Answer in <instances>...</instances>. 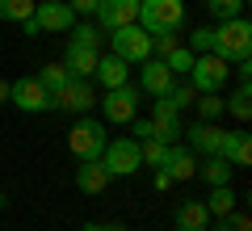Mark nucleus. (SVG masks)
<instances>
[{
    "label": "nucleus",
    "instance_id": "obj_26",
    "mask_svg": "<svg viewBox=\"0 0 252 231\" xmlns=\"http://www.w3.org/2000/svg\"><path fill=\"white\" fill-rule=\"evenodd\" d=\"M193 105H198V118H202V122H219V118L227 114L219 93H198V97H193Z\"/></svg>",
    "mask_w": 252,
    "mask_h": 231
},
{
    "label": "nucleus",
    "instance_id": "obj_33",
    "mask_svg": "<svg viewBox=\"0 0 252 231\" xmlns=\"http://www.w3.org/2000/svg\"><path fill=\"white\" fill-rule=\"evenodd\" d=\"M215 223V231H252V219L244 210H231V214H219V219H210Z\"/></svg>",
    "mask_w": 252,
    "mask_h": 231
},
{
    "label": "nucleus",
    "instance_id": "obj_19",
    "mask_svg": "<svg viewBox=\"0 0 252 231\" xmlns=\"http://www.w3.org/2000/svg\"><path fill=\"white\" fill-rule=\"evenodd\" d=\"M126 71H130V63H126V59H118V55H101L93 80H97L101 89H118V84H126Z\"/></svg>",
    "mask_w": 252,
    "mask_h": 231
},
{
    "label": "nucleus",
    "instance_id": "obj_6",
    "mask_svg": "<svg viewBox=\"0 0 252 231\" xmlns=\"http://www.w3.org/2000/svg\"><path fill=\"white\" fill-rule=\"evenodd\" d=\"M135 21L147 34H156V30H181V21H185V0H139V17Z\"/></svg>",
    "mask_w": 252,
    "mask_h": 231
},
{
    "label": "nucleus",
    "instance_id": "obj_12",
    "mask_svg": "<svg viewBox=\"0 0 252 231\" xmlns=\"http://www.w3.org/2000/svg\"><path fill=\"white\" fill-rule=\"evenodd\" d=\"M181 139H189V151H202V156H219L223 151V139H227V131L219 122H193L189 131H181Z\"/></svg>",
    "mask_w": 252,
    "mask_h": 231
},
{
    "label": "nucleus",
    "instance_id": "obj_37",
    "mask_svg": "<svg viewBox=\"0 0 252 231\" xmlns=\"http://www.w3.org/2000/svg\"><path fill=\"white\" fill-rule=\"evenodd\" d=\"M80 231H126V223H84Z\"/></svg>",
    "mask_w": 252,
    "mask_h": 231
},
{
    "label": "nucleus",
    "instance_id": "obj_38",
    "mask_svg": "<svg viewBox=\"0 0 252 231\" xmlns=\"http://www.w3.org/2000/svg\"><path fill=\"white\" fill-rule=\"evenodd\" d=\"M9 84H13V80H0V105L9 101Z\"/></svg>",
    "mask_w": 252,
    "mask_h": 231
},
{
    "label": "nucleus",
    "instance_id": "obj_7",
    "mask_svg": "<svg viewBox=\"0 0 252 231\" xmlns=\"http://www.w3.org/2000/svg\"><path fill=\"white\" fill-rule=\"evenodd\" d=\"M139 84H118V89H105V97L97 101L101 105V114H105V122H118V126H126L130 118H139Z\"/></svg>",
    "mask_w": 252,
    "mask_h": 231
},
{
    "label": "nucleus",
    "instance_id": "obj_17",
    "mask_svg": "<svg viewBox=\"0 0 252 231\" xmlns=\"http://www.w3.org/2000/svg\"><path fill=\"white\" fill-rule=\"evenodd\" d=\"M231 168H248L252 164V134L248 131H227V139H223V151H219Z\"/></svg>",
    "mask_w": 252,
    "mask_h": 231
},
{
    "label": "nucleus",
    "instance_id": "obj_4",
    "mask_svg": "<svg viewBox=\"0 0 252 231\" xmlns=\"http://www.w3.org/2000/svg\"><path fill=\"white\" fill-rule=\"evenodd\" d=\"M109 55H118V59H126L135 67V63L152 59V34H147L139 21H130V26H122V30H109Z\"/></svg>",
    "mask_w": 252,
    "mask_h": 231
},
{
    "label": "nucleus",
    "instance_id": "obj_32",
    "mask_svg": "<svg viewBox=\"0 0 252 231\" xmlns=\"http://www.w3.org/2000/svg\"><path fill=\"white\" fill-rule=\"evenodd\" d=\"M34 9H38V0H4V21H30L34 17Z\"/></svg>",
    "mask_w": 252,
    "mask_h": 231
},
{
    "label": "nucleus",
    "instance_id": "obj_3",
    "mask_svg": "<svg viewBox=\"0 0 252 231\" xmlns=\"http://www.w3.org/2000/svg\"><path fill=\"white\" fill-rule=\"evenodd\" d=\"M21 26H26L30 38H38V34H67V30L76 26V13H72V4H59V0H38L34 17L21 21Z\"/></svg>",
    "mask_w": 252,
    "mask_h": 231
},
{
    "label": "nucleus",
    "instance_id": "obj_22",
    "mask_svg": "<svg viewBox=\"0 0 252 231\" xmlns=\"http://www.w3.org/2000/svg\"><path fill=\"white\" fill-rule=\"evenodd\" d=\"M202 206H206L210 219H219V214H231V210H235V189H231V185H210V198H206Z\"/></svg>",
    "mask_w": 252,
    "mask_h": 231
},
{
    "label": "nucleus",
    "instance_id": "obj_39",
    "mask_svg": "<svg viewBox=\"0 0 252 231\" xmlns=\"http://www.w3.org/2000/svg\"><path fill=\"white\" fill-rule=\"evenodd\" d=\"M0 21H4V0H0Z\"/></svg>",
    "mask_w": 252,
    "mask_h": 231
},
{
    "label": "nucleus",
    "instance_id": "obj_5",
    "mask_svg": "<svg viewBox=\"0 0 252 231\" xmlns=\"http://www.w3.org/2000/svg\"><path fill=\"white\" fill-rule=\"evenodd\" d=\"M101 164H105L109 177H135L143 168V156H139V139L122 134V139H109L101 151Z\"/></svg>",
    "mask_w": 252,
    "mask_h": 231
},
{
    "label": "nucleus",
    "instance_id": "obj_25",
    "mask_svg": "<svg viewBox=\"0 0 252 231\" xmlns=\"http://www.w3.org/2000/svg\"><path fill=\"white\" fill-rule=\"evenodd\" d=\"M38 84H42V89L51 93V105H55V93H59L63 84H67V67H63V63H46V67L38 71Z\"/></svg>",
    "mask_w": 252,
    "mask_h": 231
},
{
    "label": "nucleus",
    "instance_id": "obj_2",
    "mask_svg": "<svg viewBox=\"0 0 252 231\" xmlns=\"http://www.w3.org/2000/svg\"><path fill=\"white\" fill-rule=\"evenodd\" d=\"M109 134H105V122H97L93 114H80L67 131V147H72L76 160H101V151H105Z\"/></svg>",
    "mask_w": 252,
    "mask_h": 231
},
{
    "label": "nucleus",
    "instance_id": "obj_8",
    "mask_svg": "<svg viewBox=\"0 0 252 231\" xmlns=\"http://www.w3.org/2000/svg\"><path fill=\"white\" fill-rule=\"evenodd\" d=\"M227 71H231V63L219 55H193V67L185 80L193 84V93H219L227 84Z\"/></svg>",
    "mask_w": 252,
    "mask_h": 231
},
{
    "label": "nucleus",
    "instance_id": "obj_10",
    "mask_svg": "<svg viewBox=\"0 0 252 231\" xmlns=\"http://www.w3.org/2000/svg\"><path fill=\"white\" fill-rule=\"evenodd\" d=\"M93 105H97V97H93V80H80V76H67V84H63L59 93H55V109L59 114H93Z\"/></svg>",
    "mask_w": 252,
    "mask_h": 231
},
{
    "label": "nucleus",
    "instance_id": "obj_31",
    "mask_svg": "<svg viewBox=\"0 0 252 231\" xmlns=\"http://www.w3.org/2000/svg\"><path fill=\"white\" fill-rule=\"evenodd\" d=\"M177 46H181L177 30H156V34H152V55H156V59H164V55L177 51Z\"/></svg>",
    "mask_w": 252,
    "mask_h": 231
},
{
    "label": "nucleus",
    "instance_id": "obj_15",
    "mask_svg": "<svg viewBox=\"0 0 252 231\" xmlns=\"http://www.w3.org/2000/svg\"><path fill=\"white\" fill-rule=\"evenodd\" d=\"M97 59H101L97 46L67 42V51H63V67H67V76H80V80H93V71H97Z\"/></svg>",
    "mask_w": 252,
    "mask_h": 231
},
{
    "label": "nucleus",
    "instance_id": "obj_41",
    "mask_svg": "<svg viewBox=\"0 0 252 231\" xmlns=\"http://www.w3.org/2000/svg\"><path fill=\"white\" fill-rule=\"evenodd\" d=\"M59 4H67V0H59Z\"/></svg>",
    "mask_w": 252,
    "mask_h": 231
},
{
    "label": "nucleus",
    "instance_id": "obj_40",
    "mask_svg": "<svg viewBox=\"0 0 252 231\" xmlns=\"http://www.w3.org/2000/svg\"><path fill=\"white\" fill-rule=\"evenodd\" d=\"M0 210H4V194H0Z\"/></svg>",
    "mask_w": 252,
    "mask_h": 231
},
{
    "label": "nucleus",
    "instance_id": "obj_18",
    "mask_svg": "<svg viewBox=\"0 0 252 231\" xmlns=\"http://www.w3.org/2000/svg\"><path fill=\"white\" fill-rule=\"evenodd\" d=\"M164 168H168V177L177 181V185L198 177V160H193V151H189L185 143H172L168 147V164H164Z\"/></svg>",
    "mask_w": 252,
    "mask_h": 231
},
{
    "label": "nucleus",
    "instance_id": "obj_35",
    "mask_svg": "<svg viewBox=\"0 0 252 231\" xmlns=\"http://www.w3.org/2000/svg\"><path fill=\"white\" fill-rule=\"evenodd\" d=\"M172 185H177V181L168 177V168H156V177H152V189H156V194H168Z\"/></svg>",
    "mask_w": 252,
    "mask_h": 231
},
{
    "label": "nucleus",
    "instance_id": "obj_20",
    "mask_svg": "<svg viewBox=\"0 0 252 231\" xmlns=\"http://www.w3.org/2000/svg\"><path fill=\"white\" fill-rule=\"evenodd\" d=\"M172 227L177 231H206L210 227V214L202 202H181L177 214H172Z\"/></svg>",
    "mask_w": 252,
    "mask_h": 231
},
{
    "label": "nucleus",
    "instance_id": "obj_16",
    "mask_svg": "<svg viewBox=\"0 0 252 231\" xmlns=\"http://www.w3.org/2000/svg\"><path fill=\"white\" fill-rule=\"evenodd\" d=\"M109 181H114V177L105 172V164H101V160H80V168H76V189H80L84 198L105 194Z\"/></svg>",
    "mask_w": 252,
    "mask_h": 231
},
{
    "label": "nucleus",
    "instance_id": "obj_29",
    "mask_svg": "<svg viewBox=\"0 0 252 231\" xmlns=\"http://www.w3.org/2000/svg\"><path fill=\"white\" fill-rule=\"evenodd\" d=\"M185 46L193 55H215V30H210V26H193V34H189Z\"/></svg>",
    "mask_w": 252,
    "mask_h": 231
},
{
    "label": "nucleus",
    "instance_id": "obj_30",
    "mask_svg": "<svg viewBox=\"0 0 252 231\" xmlns=\"http://www.w3.org/2000/svg\"><path fill=\"white\" fill-rule=\"evenodd\" d=\"M193 97H198V93H193V84H189V80H177V84L168 89V97H164V101H168V105L181 114V109H189V105H193Z\"/></svg>",
    "mask_w": 252,
    "mask_h": 231
},
{
    "label": "nucleus",
    "instance_id": "obj_36",
    "mask_svg": "<svg viewBox=\"0 0 252 231\" xmlns=\"http://www.w3.org/2000/svg\"><path fill=\"white\" fill-rule=\"evenodd\" d=\"M67 4H72V13H76V17H93L101 0H67Z\"/></svg>",
    "mask_w": 252,
    "mask_h": 231
},
{
    "label": "nucleus",
    "instance_id": "obj_24",
    "mask_svg": "<svg viewBox=\"0 0 252 231\" xmlns=\"http://www.w3.org/2000/svg\"><path fill=\"white\" fill-rule=\"evenodd\" d=\"M168 147H172V143L143 139V143H139V156H143V164H147V168H164V164H168Z\"/></svg>",
    "mask_w": 252,
    "mask_h": 231
},
{
    "label": "nucleus",
    "instance_id": "obj_9",
    "mask_svg": "<svg viewBox=\"0 0 252 231\" xmlns=\"http://www.w3.org/2000/svg\"><path fill=\"white\" fill-rule=\"evenodd\" d=\"M9 105H17L21 114H51V93L38 84V76H21L9 84Z\"/></svg>",
    "mask_w": 252,
    "mask_h": 231
},
{
    "label": "nucleus",
    "instance_id": "obj_1",
    "mask_svg": "<svg viewBox=\"0 0 252 231\" xmlns=\"http://www.w3.org/2000/svg\"><path fill=\"white\" fill-rule=\"evenodd\" d=\"M215 55L227 63H248L252 59V21L248 17H227L215 26Z\"/></svg>",
    "mask_w": 252,
    "mask_h": 231
},
{
    "label": "nucleus",
    "instance_id": "obj_23",
    "mask_svg": "<svg viewBox=\"0 0 252 231\" xmlns=\"http://www.w3.org/2000/svg\"><path fill=\"white\" fill-rule=\"evenodd\" d=\"M223 109L235 118V122H248V118H252V84H240V89L223 101Z\"/></svg>",
    "mask_w": 252,
    "mask_h": 231
},
{
    "label": "nucleus",
    "instance_id": "obj_14",
    "mask_svg": "<svg viewBox=\"0 0 252 231\" xmlns=\"http://www.w3.org/2000/svg\"><path fill=\"white\" fill-rule=\"evenodd\" d=\"M152 131H156V139H160V143H181V114L164 97L152 101Z\"/></svg>",
    "mask_w": 252,
    "mask_h": 231
},
{
    "label": "nucleus",
    "instance_id": "obj_27",
    "mask_svg": "<svg viewBox=\"0 0 252 231\" xmlns=\"http://www.w3.org/2000/svg\"><path fill=\"white\" fill-rule=\"evenodd\" d=\"M164 63H168V71L181 80V76H189V67H193V51H189V46L181 42L177 51H168V55H164Z\"/></svg>",
    "mask_w": 252,
    "mask_h": 231
},
{
    "label": "nucleus",
    "instance_id": "obj_28",
    "mask_svg": "<svg viewBox=\"0 0 252 231\" xmlns=\"http://www.w3.org/2000/svg\"><path fill=\"white\" fill-rule=\"evenodd\" d=\"M202 4H206L210 17L227 21V17H244V4H248V0H202Z\"/></svg>",
    "mask_w": 252,
    "mask_h": 231
},
{
    "label": "nucleus",
    "instance_id": "obj_34",
    "mask_svg": "<svg viewBox=\"0 0 252 231\" xmlns=\"http://www.w3.org/2000/svg\"><path fill=\"white\" fill-rule=\"evenodd\" d=\"M67 34H72V42H80V46H101V34L93 26H72Z\"/></svg>",
    "mask_w": 252,
    "mask_h": 231
},
{
    "label": "nucleus",
    "instance_id": "obj_13",
    "mask_svg": "<svg viewBox=\"0 0 252 231\" xmlns=\"http://www.w3.org/2000/svg\"><path fill=\"white\" fill-rule=\"evenodd\" d=\"M93 17H97V26L105 30V34L109 30H122V26H130V21L139 17V0H101Z\"/></svg>",
    "mask_w": 252,
    "mask_h": 231
},
{
    "label": "nucleus",
    "instance_id": "obj_21",
    "mask_svg": "<svg viewBox=\"0 0 252 231\" xmlns=\"http://www.w3.org/2000/svg\"><path fill=\"white\" fill-rule=\"evenodd\" d=\"M231 164L223 160V156H206V160L198 164V177L206 181V185H231Z\"/></svg>",
    "mask_w": 252,
    "mask_h": 231
},
{
    "label": "nucleus",
    "instance_id": "obj_11",
    "mask_svg": "<svg viewBox=\"0 0 252 231\" xmlns=\"http://www.w3.org/2000/svg\"><path fill=\"white\" fill-rule=\"evenodd\" d=\"M172 84H177V76L168 71V63H164V59H156V55H152V59L139 63V93H147L152 101L156 97H168Z\"/></svg>",
    "mask_w": 252,
    "mask_h": 231
}]
</instances>
